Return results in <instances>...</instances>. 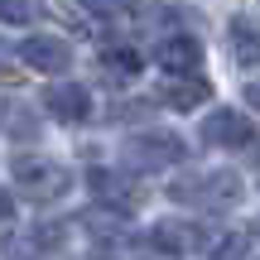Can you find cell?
<instances>
[{
	"label": "cell",
	"mask_w": 260,
	"mask_h": 260,
	"mask_svg": "<svg viewBox=\"0 0 260 260\" xmlns=\"http://www.w3.org/2000/svg\"><path fill=\"white\" fill-rule=\"evenodd\" d=\"M39 15H44V0H0V24L24 29V24H34Z\"/></svg>",
	"instance_id": "14"
},
{
	"label": "cell",
	"mask_w": 260,
	"mask_h": 260,
	"mask_svg": "<svg viewBox=\"0 0 260 260\" xmlns=\"http://www.w3.org/2000/svg\"><path fill=\"white\" fill-rule=\"evenodd\" d=\"M154 63L164 68V73H198V63H203V44H198L188 29L159 34V44H154Z\"/></svg>",
	"instance_id": "7"
},
{
	"label": "cell",
	"mask_w": 260,
	"mask_h": 260,
	"mask_svg": "<svg viewBox=\"0 0 260 260\" xmlns=\"http://www.w3.org/2000/svg\"><path fill=\"white\" fill-rule=\"evenodd\" d=\"M251 232H255V236H260V217H255V226H251Z\"/></svg>",
	"instance_id": "20"
},
{
	"label": "cell",
	"mask_w": 260,
	"mask_h": 260,
	"mask_svg": "<svg viewBox=\"0 0 260 260\" xmlns=\"http://www.w3.org/2000/svg\"><path fill=\"white\" fill-rule=\"evenodd\" d=\"M207 96H212L207 77H193V73H169V82L159 87V102L174 106V111H193V106H203Z\"/></svg>",
	"instance_id": "9"
},
{
	"label": "cell",
	"mask_w": 260,
	"mask_h": 260,
	"mask_svg": "<svg viewBox=\"0 0 260 260\" xmlns=\"http://www.w3.org/2000/svg\"><path fill=\"white\" fill-rule=\"evenodd\" d=\"M10 217H15V198L0 188V222H10Z\"/></svg>",
	"instance_id": "19"
},
{
	"label": "cell",
	"mask_w": 260,
	"mask_h": 260,
	"mask_svg": "<svg viewBox=\"0 0 260 260\" xmlns=\"http://www.w3.org/2000/svg\"><path fill=\"white\" fill-rule=\"evenodd\" d=\"M246 232H222V236H212V246H207V255L212 260H246Z\"/></svg>",
	"instance_id": "15"
},
{
	"label": "cell",
	"mask_w": 260,
	"mask_h": 260,
	"mask_svg": "<svg viewBox=\"0 0 260 260\" xmlns=\"http://www.w3.org/2000/svg\"><path fill=\"white\" fill-rule=\"evenodd\" d=\"M87 188H92V198L102 207H116V212H125V217L135 212L140 198H145V193H140V183L125 174V169H102V164L87 169Z\"/></svg>",
	"instance_id": "4"
},
{
	"label": "cell",
	"mask_w": 260,
	"mask_h": 260,
	"mask_svg": "<svg viewBox=\"0 0 260 260\" xmlns=\"http://www.w3.org/2000/svg\"><path fill=\"white\" fill-rule=\"evenodd\" d=\"M169 198L183 207H203V212H222V207L241 203V178L232 169H203V174H183L169 183Z\"/></svg>",
	"instance_id": "1"
},
{
	"label": "cell",
	"mask_w": 260,
	"mask_h": 260,
	"mask_svg": "<svg viewBox=\"0 0 260 260\" xmlns=\"http://www.w3.org/2000/svg\"><path fill=\"white\" fill-rule=\"evenodd\" d=\"M92 260H111V255H92Z\"/></svg>",
	"instance_id": "21"
},
{
	"label": "cell",
	"mask_w": 260,
	"mask_h": 260,
	"mask_svg": "<svg viewBox=\"0 0 260 260\" xmlns=\"http://www.w3.org/2000/svg\"><path fill=\"white\" fill-rule=\"evenodd\" d=\"M0 130H5L10 140H39V116L29 102H19V96H0Z\"/></svg>",
	"instance_id": "11"
},
{
	"label": "cell",
	"mask_w": 260,
	"mask_h": 260,
	"mask_svg": "<svg viewBox=\"0 0 260 260\" xmlns=\"http://www.w3.org/2000/svg\"><path fill=\"white\" fill-rule=\"evenodd\" d=\"M77 226H87V232L96 236V241H121L125 236V212H116V207H87L82 217H77Z\"/></svg>",
	"instance_id": "13"
},
{
	"label": "cell",
	"mask_w": 260,
	"mask_h": 260,
	"mask_svg": "<svg viewBox=\"0 0 260 260\" xmlns=\"http://www.w3.org/2000/svg\"><path fill=\"white\" fill-rule=\"evenodd\" d=\"M203 140L212 149H246V145H255V125H251V116L217 106L212 116H203Z\"/></svg>",
	"instance_id": "5"
},
{
	"label": "cell",
	"mask_w": 260,
	"mask_h": 260,
	"mask_svg": "<svg viewBox=\"0 0 260 260\" xmlns=\"http://www.w3.org/2000/svg\"><path fill=\"white\" fill-rule=\"evenodd\" d=\"M226 48H232V63H241V68L260 63V24L251 15H232V24H226Z\"/></svg>",
	"instance_id": "10"
},
{
	"label": "cell",
	"mask_w": 260,
	"mask_h": 260,
	"mask_svg": "<svg viewBox=\"0 0 260 260\" xmlns=\"http://www.w3.org/2000/svg\"><path fill=\"white\" fill-rule=\"evenodd\" d=\"M125 164L140 169V174H159V169H174L188 159V145L183 135H174V130H140V135L125 140Z\"/></svg>",
	"instance_id": "3"
},
{
	"label": "cell",
	"mask_w": 260,
	"mask_h": 260,
	"mask_svg": "<svg viewBox=\"0 0 260 260\" xmlns=\"http://www.w3.org/2000/svg\"><path fill=\"white\" fill-rule=\"evenodd\" d=\"M135 260H183V255H178L174 246H164L154 232H149V236H140V241H135Z\"/></svg>",
	"instance_id": "16"
},
{
	"label": "cell",
	"mask_w": 260,
	"mask_h": 260,
	"mask_svg": "<svg viewBox=\"0 0 260 260\" xmlns=\"http://www.w3.org/2000/svg\"><path fill=\"white\" fill-rule=\"evenodd\" d=\"M19 58H24V68H34V73H63V68L73 63V48H68L63 34H29L24 44H19Z\"/></svg>",
	"instance_id": "8"
},
{
	"label": "cell",
	"mask_w": 260,
	"mask_h": 260,
	"mask_svg": "<svg viewBox=\"0 0 260 260\" xmlns=\"http://www.w3.org/2000/svg\"><path fill=\"white\" fill-rule=\"evenodd\" d=\"M96 63H102V73L111 77V82H130V77H140L145 58H140V48H130V44H106Z\"/></svg>",
	"instance_id": "12"
},
{
	"label": "cell",
	"mask_w": 260,
	"mask_h": 260,
	"mask_svg": "<svg viewBox=\"0 0 260 260\" xmlns=\"http://www.w3.org/2000/svg\"><path fill=\"white\" fill-rule=\"evenodd\" d=\"M246 106H251V111H260V77H251V82H246Z\"/></svg>",
	"instance_id": "18"
},
{
	"label": "cell",
	"mask_w": 260,
	"mask_h": 260,
	"mask_svg": "<svg viewBox=\"0 0 260 260\" xmlns=\"http://www.w3.org/2000/svg\"><path fill=\"white\" fill-rule=\"evenodd\" d=\"M10 174H15V188L29 203H53V198H63L73 188V169L48 159V154H15Z\"/></svg>",
	"instance_id": "2"
},
{
	"label": "cell",
	"mask_w": 260,
	"mask_h": 260,
	"mask_svg": "<svg viewBox=\"0 0 260 260\" xmlns=\"http://www.w3.org/2000/svg\"><path fill=\"white\" fill-rule=\"evenodd\" d=\"M44 106H48V116L63 121V125L92 121V92H87L82 82H53V87L44 92Z\"/></svg>",
	"instance_id": "6"
},
{
	"label": "cell",
	"mask_w": 260,
	"mask_h": 260,
	"mask_svg": "<svg viewBox=\"0 0 260 260\" xmlns=\"http://www.w3.org/2000/svg\"><path fill=\"white\" fill-rule=\"evenodd\" d=\"M82 10L96 19H121V15H130V0H82Z\"/></svg>",
	"instance_id": "17"
}]
</instances>
